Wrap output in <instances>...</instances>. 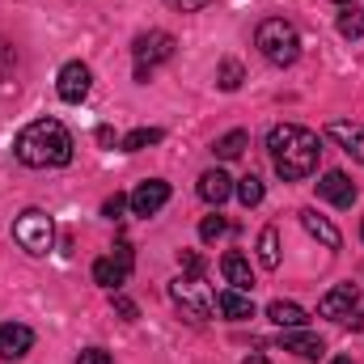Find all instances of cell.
<instances>
[{"instance_id":"cell-1","label":"cell","mask_w":364,"mask_h":364,"mask_svg":"<svg viewBox=\"0 0 364 364\" xmlns=\"http://www.w3.org/2000/svg\"><path fill=\"white\" fill-rule=\"evenodd\" d=\"M13 153L30 170H60L73 161V132L60 119H34L17 132Z\"/></svg>"},{"instance_id":"cell-2","label":"cell","mask_w":364,"mask_h":364,"mask_svg":"<svg viewBox=\"0 0 364 364\" xmlns=\"http://www.w3.org/2000/svg\"><path fill=\"white\" fill-rule=\"evenodd\" d=\"M267 153H272V166L284 182H301L318 170V157H322V140L301 127V123H279L267 132Z\"/></svg>"},{"instance_id":"cell-3","label":"cell","mask_w":364,"mask_h":364,"mask_svg":"<svg viewBox=\"0 0 364 364\" xmlns=\"http://www.w3.org/2000/svg\"><path fill=\"white\" fill-rule=\"evenodd\" d=\"M255 47L263 51V60L275 64V68H288V64L301 60V34H296V26L284 21V17H267V21H259V30H255Z\"/></svg>"},{"instance_id":"cell-4","label":"cell","mask_w":364,"mask_h":364,"mask_svg":"<svg viewBox=\"0 0 364 364\" xmlns=\"http://www.w3.org/2000/svg\"><path fill=\"white\" fill-rule=\"evenodd\" d=\"M174 51H178L174 34H166V30H149V34H140V38L132 43V55H136V81L149 85L153 68L166 64V60H174Z\"/></svg>"},{"instance_id":"cell-5","label":"cell","mask_w":364,"mask_h":364,"mask_svg":"<svg viewBox=\"0 0 364 364\" xmlns=\"http://www.w3.org/2000/svg\"><path fill=\"white\" fill-rule=\"evenodd\" d=\"M13 242H17L26 255H47L51 242H55V225H51V216L38 212V208H26V212L13 220Z\"/></svg>"},{"instance_id":"cell-6","label":"cell","mask_w":364,"mask_h":364,"mask_svg":"<svg viewBox=\"0 0 364 364\" xmlns=\"http://www.w3.org/2000/svg\"><path fill=\"white\" fill-rule=\"evenodd\" d=\"M93 90V73L90 64H81V60H68L64 68H60V77H55V93L68 102V106H81Z\"/></svg>"},{"instance_id":"cell-7","label":"cell","mask_w":364,"mask_h":364,"mask_svg":"<svg viewBox=\"0 0 364 364\" xmlns=\"http://www.w3.org/2000/svg\"><path fill=\"white\" fill-rule=\"evenodd\" d=\"M356 305H360V288L356 284H335L318 301V314L322 318H335V322H348V318H356Z\"/></svg>"},{"instance_id":"cell-8","label":"cell","mask_w":364,"mask_h":364,"mask_svg":"<svg viewBox=\"0 0 364 364\" xmlns=\"http://www.w3.org/2000/svg\"><path fill=\"white\" fill-rule=\"evenodd\" d=\"M127 203H132V212H136V216H157V212L170 203V182H166V178L140 182V186L127 195Z\"/></svg>"},{"instance_id":"cell-9","label":"cell","mask_w":364,"mask_h":364,"mask_svg":"<svg viewBox=\"0 0 364 364\" xmlns=\"http://www.w3.org/2000/svg\"><path fill=\"white\" fill-rule=\"evenodd\" d=\"M170 296H174V305H178L191 322H208L212 305L199 296V279H174V284H170Z\"/></svg>"},{"instance_id":"cell-10","label":"cell","mask_w":364,"mask_h":364,"mask_svg":"<svg viewBox=\"0 0 364 364\" xmlns=\"http://www.w3.org/2000/svg\"><path fill=\"white\" fill-rule=\"evenodd\" d=\"M356 182L348 178L343 170H326L322 178H318V199H326V203H335V208H352L356 203Z\"/></svg>"},{"instance_id":"cell-11","label":"cell","mask_w":364,"mask_h":364,"mask_svg":"<svg viewBox=\"0 0 364 364\" xmlns=\"http://www.w3.org/2000/svg\"><path fill=\"white\" fill-rule=\"evenodd\" d=\"M34 348V331L21 322H4L0 326V360H21Z\"/></svg>"},{"instance_id":"cell-12","label":"cell","mask_w":364,"mask_h":364,"mask_svg":"<svg viewBox=\"0 0 364 364\" xmlns=\"http://www.w3.org/2000/svg\"><path fill=\"white\" fill-rule=\"evenodd\" d=\"M216 314L229 318V322H246V318H255V301H250V292H242V288H225V292L216 296Z\"/></svg>"},{"instance_id":"cell-13","label":"cell","mask_w":364,"mask_h":364,"mask_svg":"<svg viewBox=\"0 0 364 364\" xmlns=\"http://www.w3.org/2000/svg\"><path fill=\"white\" fill-rule=\"evenodd\" d=\"M279 343H284V352H292L301 360H322V352H326V343L318 335H309V331H284Z\"/></svg>"},{"instance_id":"cell-14","label":"cell","mask_w":364,"mask_h":364,"mask_svg":"<svg viewBox=\"0 0 364 364\" xmlns=\"http://www.w3.org/2000/svg\"><path fill=\"white\" fill-rule=\"evenodd\" d=\"M326 136L343 153H352L356 161H364V123H326Z\"/></svg>"},{"instance_id":"cell-15","label":"cell","mask_w":364,"mask_h":364,"mask_svg":"<svg viewBox=\"0 0 364 364\" xmlns=\"http://www.w3.org/2000/svg\"><path fill=\"white\" fill-rule=\"evenodd\" d=\"M301 225H305V229H309V237H318L326 250H339V246H343L339 229H335V225H331V220H326L318 208H305V212H301Z\"/></svg>"},{"instance_id":"cell-16","label":"cell","mask_w":364,"mask_h":364,"mask_svg":"<svg viewBox=\"0 0 364 364\" xmlns=\"http://www.w3.org/2000/svg\"><path fill=\"white\" fill-rule=\"evenodd\" d=\"M220 275L229 279V288H242V292H250V288H255L250 259H246V255H237V250H229V255L220 259Z\"/></svg>"},{"instance_id":"cell-17","label":"cell","mask_w":364,"mask_h":364,"mask_svg":"<svg viewBox=\"0 0 364 364\" xmlns=\"http://www.w3.org/2000/svg\"><path fill=\"white\" fill-rule=\"evenodd\" d=\"M229 195H233V178H229L225 170H208V174L199 178V199H203V203L220 208V203H225Z\"/></svg>"},{"instance_id":"cell-18","label":"cell","mask_w":364,"mask_h":364,"mask_svg":"<svg viewBox=\"0 0 364 364\" xmlns=\"http://www.w3.org/2000/svg\"><path fill=\"white\" fill-rule=\"evenodd\" d=\"M267 318H272L279 331H301V326L309 322V314H305L296 301H272V305H267Z\"/></svg>"},{"instance_id":"cell-19","label":"cell","mask_w":364,"mask_h":364,"mask_svg":"<svg viewBox=\"0 0 364 364\" xmlns=\"http://www.w3.org/2000/svg\"><path fill=\"white\" fill-rule=\"evenodd\" d=\"M127 275H132V267H123L114 255H106V259L93 263V284H102V288H123Z\"/></svg>"},{"instance_id":"cell-20","label":"cell","mask_w":364,"mask_h":364,"mask_svg":"<svg viewBox=\"0 0 364 364\" xmlns=\"http://www.w3.org/2000/svg\"><path fill=\"white\" fill-rule=\"evenodd\" d=\"M246 144H250V136H246V132L237 127V132H225V136H220V140L212 144V153H216L220 161H237V157L246 153Z\"/></svg>"},{"instance_id":"cell-21","label":"cell","mask_w":364,"mask_h":364,"mask_svg":"<svg viewBox=\"0 0 364 364\" xmlns=\"http://www.w3.org/2000/svg\"><path fill=\"white\" fill-rule=\"evenodd\" d=\"M259 263H263L267 272L279 267V229H275V225H267V229L259 233Z\"/></svg>"},{"instance_id":"cell-22","label":"cell","mask_w":364,"mask_h":364,"mask_svg":"<svg viewBox=\"0 0 364 364\" xmlns=\"http://www.w3.org/2000/svg\"><path fill=\"white\" fill-rule=\"evenodd\" d=\"M161 127H136V132H127L123 136V153H140V149H149V144H161Z\"/></svg>"},{"instance_id":"cell-23","label":"cell","mask_w":364,"mask_h":364,"mask_svg":"<svg viewBox=\"0 0 364 364\" xmlns=\"http://www.w3.org/2000/svg\"><path fill=\"white\" fill-rule=\"evenodd\" d=\"M233 191H237V199H242L246 208H259V203H263V195H267V186H263V178H259V174L237 178V186H233Z\"/></svg>"},{"instance_id":"cell-24","label":"cell","mask_w":364,"mask_h":364,"mask_svg":"<svg viewBox=\"0 0 364 364\" xmlns=\"http://www.w3.org/2000/svg\"><path fill=\"white\" fill-rule=\"evenodd\" d=\"M242 81H246V73H242V64L237 60H220V68H216V85L225 93L242 90Z\"/></svg>"},{"instance_id":"cell-25","label":"cell","mask_w":364,"mask_h":364,"mask_svg":"<svg viewBox=\"0 0 364 364\" xmlns=\"http://www.w3.org/2000/svg\"><path fill=\"white\" fill-rule=\"evenodd\" d=\"M339 34L343 38H364V9L348 4V13H339Z\"/></svg>"},{"instance_id":"cell-26","label":"cell","mask_w":364,"mask_h":364,"mask_svg":"<svg viewBox=\"0 0 364 364\" xmlns=\"http://www.w3.org/2000/svg\"><path fill=\"white\" fill-rule=\"evenodd\" d=\"M229 233V220L225 216H203V225H199V237L203 242H220Z\"/></svg>"},{"instance_id":"cell-27","label":"cell","mask_w":364,"mask_h":364,"mask_svg":"<svg viewBox=\"0 0 364 364\" xmlns=\"http://www.w3.org/2000/svg\"><path fill=\"white\" fill-rule=\"evenodd\" d=\"M123 208H132V203H127V195H110V199L102 203V216H106V220H119V216H123Z\"/></svg>"},{"instance_id":"cell-28","label":"cell","mask_w":364,"mask_h":364,"mask_svg":"<svg viewBox=\"0 0 364 364\" xmlns=\"http://www.w3.org/2000/svg\"><path fill=\"white\" fill-rule=\"evenodd\" d=\"M178 263H182V272L191 275V279H199V275H203V259H199L195 250H182V255H178Z\"/></svg>"},{"instance_id":"cell-29","label":"cell","mask_w":364,"mask_h":364,"mask_svg":"<svg viewBox=\"0 0 364 364\" xmlns=\"http://www.w3.org/2000/svg\"><path fill=\"white\" fill-rule=\"evenodd\" d=\"M114 314H119L123 322H136V318H140V309H136V301H127V296H114Z\"/></svg>"},{"instance_id":"cell-30","label":"cell","mask_w":364,"mask_h":364,"mask_svg":"<svg viewBox=\"0 0 364 364\" xmlns=\"http://www.w3.org/2000/svg\"><path fill=\"white\" fill-rule=\"evenodd\" d=\"M77 364H110V352H102V348H85V352L77 356Z\"/></svg>"},{"instance_id":"cell-31","label":"cell","mask_w":364,"mask_h":364,"mask_svg":"<svg viewBox=\"0 0 364 364\" xmlns=\"http://www.w3.org/2000/svg\"><path fill=\"white\" fill-rule=\"evenodd\" d=\"M170 9H178V13H199V9H208L212 0H166Z\"/></svg>"},{"instance_id":"cell-32","label":"cell","mask_w":364,"mask_h":364,"mask_svg":"<svg viewBox=\"0 0 364 364\" xmlns=\"http://www.w3.org/2000/svg\"><path fill=\"white\" fill-rule=\"evenodd\" d=\"M4 68H13V47L9 43H0V77H4Z\"/></svg>"},{"instance_id":"cell-33","label":"cell","mask_w":364,"mask_h":364,"mask_svg":"<svg viewBox=\"0 0 364 364\" xmlns=\"http://www.w3.org/2000/svg\"><path fill=\"white\" fill-rule=\"evenodd\" d=\"M97 144H114V132L110 127H97Z\"/></svg>"},{"instance_id":"cell-34","label":"cell","mask_w":364,"mask_h":364,"mask_svg":"<svg viewBox=\"0 0 364 364\" xmlns=\"http://www.w3.org/2000/svg\"><path fill=\"white\" fill-rule=\"evenodd\" d=\"M242 364H272V360H267L263 352H250V356H246V360H242Z\"/></svg>"},{"instance_id":"cell-35","label":"cell","mask_w":364,"mask_h":364,"mask_svg":"<svg viewBox=\"0 0 364 364\" xmlns=\"http://www.w3.org/2000/svg\"><path fill=\"white\" fill-rule=\"evenodd\" d=\"M331 364H356V360H348V356H339V360H331Z\"/></svg>"},{"instance_id":"cell-36","label":"cell","mask_w":364,"mask_h":364,"mask_svg":"<svg viewBox=\"0 0 364 364\" xmlns=\"http://www.w3.org/2000/svg\"><path fill=\"white\" fill-rule=\"evenodd\" d=\"M335 4H343V9H348V4H356V0H335Z\"/></svg>"},{"instance_id":"cell-37","label":"cell","mask_w":364,"mask_h":364,"mask_svg":"<svg viewBox=\"0 0 364 364\" xmlns=\"http://www.w3.org/2000/svg\"><path fill=\"white\" fill-rule=\"evenodd\" d=\"M360 237H364V225H360Z\"/></svg>"}]
</instances>
